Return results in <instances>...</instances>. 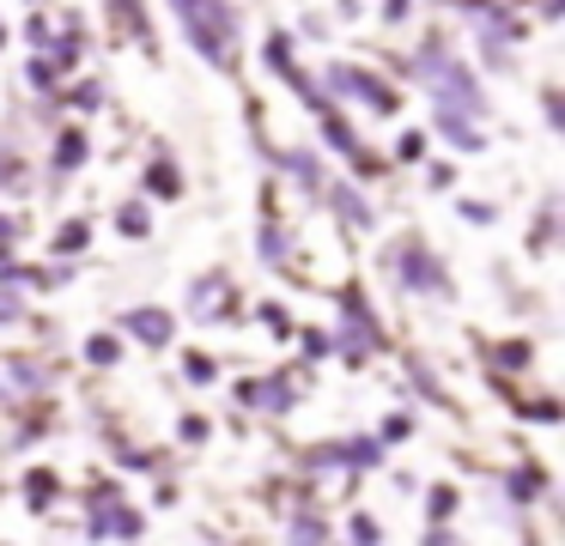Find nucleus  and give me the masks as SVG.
<instances>
[{
  "label": "nucleus",
  "instance_id": "1",
  "mask_svg": "<svg viewBox=\"0 0 565 546\" xmlns=\"http://www.w3.org/2000/svg\"><path fill=\"white\" fill-rule=\"evenodd\" d=\"M177 24L189 31V43L213 61V67H237V19L225 0H171Z\"/></svg>",
  "mask_w": 565,
  "mask_h": 546
},
{
  "label": "nucleus",
  "instance_id": "2",
  "mask_svg": "<svg viewBox=\"0 0 565 546\" xmlns=\"http://www.w3.org/2000/svg\"><path fill=\"white\" fill-rule=\"evenodd\" d=\"M322 79H329V92H353L347 104H365V109H377V116H395V109H402V97H395L390 85L377 79V73H365V67L329 61V67H322Z\"/></svg>",
  "mask_w": 565,
  "mask_h": 546
},
{
  "label": "nucleus",
  "instance_id": "3",
  "mask_svg": "<svg viewBox=\"0 0 565 546\" xmlns=\"http://www.w3.org/2000/svg\"><path fill=\"white\" fill-rule=\"evenodd\" d=\"M86 152H92V140L79 128H67L62 140H55V170H74V164H86Z\"/></svg>",
  "mask_w": 565,
  "mask_h": 546
},
{
  "label": "nucleus",
  "instance_id": "4",
  "mask_svg": "<svg viewBox=\"0 0 565 546\" xmlns=\"http://www.w3.org/2000/svg\"><path fill=\"white\" fill-rule=\"evenodd\" d=\"M147 189L159 194V201H171V194H183V176L171 170V158H159V164L147 170Z\"/></svg>",
  "mask_w": 565,
  "mask_h": 546
},
{
  "label": "nucleus",
  "instance_id": "5",
  "mask_svg": "<svg viewBox=\"0 0 565 546\" xmlns=\"http://www.w3.org/2000/svg\"><path fill=\"white\" fill-rule=\"evenodd\" d=\"M135 334H147V346H164V334H171V322H164L159 310H140V315H135Z\"/></svg>",
  "mask_w": 565,
  "mask_h": 546
},
{
  "label": "nucleus",
  "instance_id": "6",
  "mask_svg": "<svg viewBox=\"0 0 565 546\" xmlns=\"http://www.w3.org/2000/svg\"><path fill=\"white\" fill-rule=\"evenodd\" d=\"M116 225H122L128 237H147V206H140V201H135V206H122V213H116Z\"/></svg>",
  "mask_w": 565,
  "mask_h": 546
},
{
  "label": "nucleus",
  "instance_id": "7",
  "mask_svg": "<svg viewBox=\"0 0 565 546\" xmlns=\"http://www.w3.org/2000/svg\"><path fill=\"white\" fill-rule=\"evenodd\" d=\"M67 104H74V109H98V85H67Z\"/></svg>",
  "mask_w": 565,
  "mask_h": 546
},
{
  "label": "nucleus",
  "instance_id": "8",
  "mask_svg": "<svg viewBox=\"0 0 565 546\" xmlns=\"http://www.w3.org/2000/svg\"><path fill=\"white\" fill-rule=\"evenodd\" d=\"M86 237H92L86 225H67V231H62V243H55V249H62V255H74V249H86Z\"/></svg>",
  "mask_w": 565,
  "mask_h": 546
},
{
  "label": "nucleus",
  "instance_id": "9",
  "mask_svg": "<svg viewBox=\"0 0 565 546\" xmlns=\"http://www.w3.org/2000/svg\"><path fill=\"white\" fill-rule=\"evenodd\" d=\"M402 158H426V133H402V146H395Z\"/></svg>",
  "mask_w": 565,
  "mask_h": 546
},
{
  "label": "nucleus",
  "instance_id": "10",
  "mask_svg": "<svg viewBox=\"0 0 565 546\" xmlns=\"http://www.w3.org/2000/svg\"><path fill=\"white\" fill-rule=\"evenodd\" d=\"M0 43H7V24H0Z\"/></svg>",
  "mask_w": 565,
  "mask_h": 546
}]
</instances>
